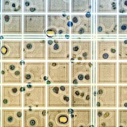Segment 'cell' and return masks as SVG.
<instances>
[{"label":"cell","mask_w":127,"mask_h":127,"mask_svg":"<svg viewBox=\"0 0 127 127\" xmlns=\"http://www.w3.org/2000/svg\"><path fill=\"white\" fill-rule=\"evenodd\" d=\"M24 61H45L47 59V41L36 38L23 40Z\"/></svg>","instance_id":"cell-1"},{"label":"cell","mask_w":127,"mask_h":127,"mask_svg":"<svg viewBox=\"0 0 127 127\" xmlns=\"http://www.w3.org/2000/svg\"><path fill=\"white\" fill-rule=\"evenodd\" d=\"M47 31L46 14H24L23 15V34L42 35Z\"/></svg>","instance_id":"cell-2"},{"label":"cell","mask_w":127,"mask_h":127,"mask_svg":"<svg viewBox=\"0 0 127 127\" xmlns=\"http://www.w3.org/2000/svg\"><path fill=\"white\" fill-rule=\"evenodd\" d=\"M1 61H21L23 59V40L4 38L0 40Z\"/></svg>","instance_id":"cell-3"},{"label":"cell","mask_w":127,"mask_h":127,"mask_svg":"<svg viewBox=\"0 0 127 127\" xmlns=\"http://www.w3.org/2000/svg\"><path fill=\"white\" fill-rule=\"evenodd\" d=\"M23 15L22 13H1V34L3 35L22 34Z\"/></svg>","instance_id":"cell-4"},{"label":"cell","mask_w":127,"mask_h":127,"mask_svg":"<svg viewBox=\"0 0 127 127\" xmlns=\"http://www.w3.org/2000/svg\"><path fill=\"white\" fill-rule=\"evenodd\" d=\"M97 106L100 108L117 107L118 86L101 84L97 86Z\"/></svg>","instance_id":"cell-5"},{"label":"cell","mask_w":127,"mask_h":127,"mask_svg":"<svg viewBox=\"0 0 127 127\" xmlns=\"http://www.w3.org/2000/svg\"><path fill=\"white\" fill-rule=\"evenodd\" d=\"M97 125L103 127H118V109L115 108H101L97 112Z\"/></svg>","instance_id":"cell-6"},{"label":"cell","mask_w":127,"mask_h":127,"mask_svg":"<svg viewBox=\"0 0 127 127\" xmlns=\"http://www.w3.org/2000/svg\"><path fill=\"white\" fill-rule=\"evenodd\" d=\"M105 69L97 80L99 84L118 83V61H107Z\"/></svg>","instance_id":"cell-7"},{"label":"cell","mask_w":127,"mask_h":127,"mask_svg":"<svg viewBox=\"0 0 127 127\" xmlns=\"http://www.w3.org/2000/svg\"><path fill=\"white\" fill-rule=\"evenodd\" d=\"M24 14H46L47 0H23Z\"/></svg>","instance_id":"cell-8"},{"label":"cell","mask_w":127,"mask_h":127,"mask_svg":"<svg viewBox=\"0 0 127 127\" xmlns=\"http://www.w3.org/2000/svg\"><path fill=\"white\" fill-rule=\"evenodd\" d=\"M23 0H1V13H22Z\"/></svg>","instance_id":"cell-9"},{"label":"cell","mask_w":127,"mask_h":127,"mask_svg":"<svg viewBox=\"0 0 127 127\" xmlns=\"http://www.w3.org/2000/svg\"><path fill=\"white\" fill-rule=\"evenodd\" d=\"M117 107L127 108V84L118 85Z\"/></svg>","instance_id":"cell-10"},{"label":"cell","mask_w":127,"mask_h":127,"mask_svg":"<svg viewBox=\"0 0 127 127\" xmlns=\"http://www.w3.org/2000/svg\"><path fill=\"white\" fill-rule=\"evenodd\" d=\"M118 84H127V61H118Z\"/></svg>","instance_id":"cell-11"},{"label":"cell","mask_w":127,"mask_h":127,"mask_svg":"<svg viewBox=\"0 0 127 127\" xmlns=\"http://www.w3.org/2000/svg\"><path fill=\"white\" fill-rule=\"evenodd\" d=\"M118 40V61H127V37Z\"/></svg>","instance_id":"cell-12"},{"label":"cell","mask_w":127,"mask_h":127,"mask_svg":"<svg viewBox=\"0 0 127 127\" xmlns=\"http://www.w3.org/2000/svg\"><path fill=\"white\" fill-rule=\"evenodd\" d=\"M118 35L127 36V15H120L118 21Z\"/></svg>","instance_id":"cell-13"},{"label":"cell","mask_w":127,"mask_h":127,"mask_svg":"<svg viewBox=\"0 0 127 127\" xmlns=\"http://www.w3.org/2000/svg\"><path fill=\"white\" fill-rule=\"evenodd\" d=\"M118 127H127V108L118 109Z\"/></svg>","instance_id":"cell-14"},{"label":"cell","mask_w":127,"mask_h":127,"mask_svg":"<svg viewBox=\"0 0 127 127\" xmlns=\"http://www.w3.org/2000/svg\"><path fill=\"white\" fill-rule=\"evenodd\" d=\"M118 7L120 13H127V0H119Z\"/></svg>","instance_id":"cell-15"},{"label":"cell","mask_w":127,"mask_h":127,"mask_svg":"<svg viewBox=\"0 0 127 127\" xmlns=\"http://www.w3.org/2000/svg\"><path fill=\"white\" fill-rule=\"evenodd\" d=\"M53 92L56 94H58L59 91V88L58 87H55L53 89Z\"/></svg>","instance_id":"cell-16"},{"label":"cell","mask_w":127,"mask_h":127,"mask_svg":"<svg viewBox=\"0 0 127 127\" xmlns=\"http://www.w3.org/2000/svg\"><path fill=\"white\" fill-rule=\"evenodd\" d=\"M53 48L55 50H57L59 48V45L57 44H55L53 46Z\"/></svg>","instance_id":"cell-17"},{"label":"cell","mask_w":127,"mask_h":127,"mask_svg":"<svg viewBox=\"0 0 127 127\" xmlns=\"http://www.w3.org/2000/svg\"><path fill=\"white\" fill-rule=\"evenodd\" d=\"M78 78L79 80H82L84 78L83 75L82 74H80L78 76Z\"/></svg>","instance_id":"cell-18"},{"label":"cell","mask_w":127,"mask_h":127,"mask_svg":"<svg viewBox=\"0 0 127 127\" xmlns=\"http://www.w3.org/2000/svg\"><path fill=\"white\" fill-rule=\"evenodd\" d=\"M25 77L26 79H29L31 78V76L30 74H26L25 75Z\"/></svg>","instance_id":"cell-19"},{"label":"cell","mask_w":127,"mask_h":127,"mask_svg":"<svg viewBox=\"0 0 127 127\" xmlns=\"http://www.w3.org/2000/svg\"><path fill=\"white\" fill-rule=\"evenodd\" d=\"M84 32V29L82 28H81L80 29V30L78 32L80 34H82Z\"/></svg>","instance_id":"cell-20"},{"label":"cell","mask_w":127,"mask_h":127,"mask_svg":"<svg viewBox=\"0 0 127 127\" xmlns=\"http://www.w3.org/2000/svg\"><path fill=\"white\" fill-rule=\"evenodd\" d=\"M64 100L66 102H68L69 100V98L66 96H65L64 97Z\"/></svg>","instance_id":"cell-21"},{"label":"cell","mask_w":127,"mask_h":127,"mask_svg":"<svg viewBox=\"0 0 127 127\" xmlns=\"http://www.w3.org/2000/svg\"><path fill=\"white\" fill-rule=\"evenodd\" d=\"M30 124L31 125H33L35 124V122L33 120H32L30 121Z\"/></svg>","instance_id":"cell-22"},{"label":"cell","mask_w":127,"mask_h":127,"mask_svg":"<svg viewBox=\"0 0 127 127\" xmlns=\"http://www.w3.org/2000/svg\"><path fill=\"white\" fill-rule=\"evenodd\" d=\"M72 20L73 22L75 23L77 22L78 21L77 18L75 17H74L73 18Z\"/></svg>","instance_id":"cell-23"},{"label":"cell","mask_w":127,"mask_h":127,"mask_svg":"<svg viewBox=\"0 0 127 127\" xmlns=\"http://www.w3.org/2000/svg\"><path fill=\"white\" fill-rule=\"evenodd\" d=\"M67 25L68 26L71 27L73 25V23L71 22H69L67 23Z\"/></svg>","instance_id":"cell-24"},{"label":"cell","mask_w":127,"mask_h":127,"mask_svg":"<svg viewBox=\"0 0 127 127\" xmlns=\"http://www.w3.org/2000/svg\"><path fill=\"white\" fill-rule=\"evenodd\" d=\"M13 120V118L11 117H9L8 118V121L10 122H12V121Z\"/></svg>","instance_id":"cell-25"},{"label":"cell","mask_w":127,"mask_h":127,"mask_svg":"<svg viewBox=\"0 0 127 127\" xmlns=\"http://www.w3.org/2000/svg\"><path fill=\"white\" fill-rule=\"evenodd\" d=\"M22 113L20 112H18L17 114V116L19 117H20L22 116Z\"/></svg>","instance_id":"cell-26"},{"label":"cell","mask_w":127,"mask_h":127,"mask_svg":"<svg viewBox=\"0 0 127 127\" xmlns=\"http://www.w3.org/2000/svg\"><path fill=\"white\" fill-rule=\"evenodd\" d=\"M85 79L87 80H88L89 79V76L88 74L86 75L85 76Z\"/></svg>","instance_id":"cell-27"},{"label":"cell","mask_w":127,"mask_h":127,"mask_svg":"<svg viewBox=\"0 0 127 127\" xmlns=\"http://www.w3.org/2000/svg\"><path fill=\"white\" fill-rule=\"evenodd\" d=\"M60 89L61 90L63 91H64L65 90V87L63 86H62L60 88Z\"/></svg>","instance_id":"cell-28"},{"label":"cell","mask_w":127,"mask_h":127,"mask_svg":"<svg viewBox=\"0 0 127 127\" xmlns=\"http://www.w3.org/2000/svg\"><path fill=\"white\" fill-rule=\"evenodd\" d=\"M73 110L71 109H69L68 110V112L70 113H73Z\"/></svg>","instance_id":"cell-29"},{"label":"cell","mask_w":127,"mask_h":127,"mask_svg":"<svg viewBox=\"0 0 127 127\" xmlns=\"http://www.w3.org/2000/svg\"><path fill=\"white\" fill-rule=\"evenodd\" d=\"M86 16L87 17L89 18L91 16V15L89 12H87V14H86Z\"/></svg>","instance_id":"cell-30"},{"label":"cell","mask_w":127,"mask_h":127,"mask_svg":"<svg viewBox=\"0 0 127 127\" xmlns=\"http://www.w3.org/2000/svg\"><path fill=\"white\" fill-rule=\"evenodd\" d=\"M73 50L75 51H77L78 49V48L77 46H76L73 48Z\"/></svg>","instance_id":"cell-31"},{"label":"cell","mask_w":127,"mask_h":127,"mask_svg":"<svg viewBox=\"0 0 127 127\" xmlns=\"http://www.w3.org/2000/svg\"><path fill=\"white\" fill-rule=\"evenodd\" d=\"M73 83L74 84H77L78 83V82L77 79L74 80L73 81Z\"/></svg>","instance_id":"cell-32"},{"label":"cell","mask_w":127,"mask_h":127,"mask_svg":"<svg viewBox=\"0 0 127 127\" xmlns=\"http://www.w3.org/2000/svg\"><path fill=\"white\" fill-rule=\"evenodd\" d=\"M12 91L13 93H15L17 91V89L16 88H14L12 89Z\"/></svg>","instance_id":"cell-33"},{"label":"cell","mask_w":127,"mask_h":127,"mask_svg":"<svg viewBox=\"0 0 127 127\" xmlns=\"http://www.w3.org/2000/svg\"><path fill=\"white\" fill-rule=\"evenodd\" d=\"M98 30L99 32H101L102 31V28L100 27H99L98 28Z\"/></svg>","instance_id":"cell-34"},{"label":"cell","mask_w":127,"mask_h":127,"mask_svg":"<svg viewBox=\"0 0 127 127\" xmlns=\"http://www.w3.org/2000/svg\"><path fill=\"white\" fill-rule=\"evenodd\" d=\"M25 90V88L24 87H22L20 89V90L21 91H24Z\"/></svg>","instance_id":"cell-35"},{"label":"cell","mask_w":127,"mask_h":127,"mask_svg":"<svg viewBox=\"0 0 127 127\" xmlns=\"http://www.w3.org/2000/svg\"><path fill=\"white\" fill-rule=\"evenodd\" d=\"M87 54L86 52H85V53H83V56L84 57H86L87 56Z\"/></svg>","instance_id":"cell-36"},{"label":"cell","mask_w":127,"mask_h":127,"mask_svg":"<svg viewBox=\"0 0 127 127\" xmlns=\"http://www.w3.org/2000/svg\"><path fill=\"white\" fill-rule=\"evenodd\" d=\"M3 102L4 104H6L7 102V100L6 99H5L3 101Z\"/></svg>","instance_id":"cell-37"},{"label":"cell","mask_w":127,"mask_h":127,"mask_svg":"<svg viewBox=\"0 0 127 127\" xmlns=\"http://www.w3.org/2000/svg\"><path fill=\"white\" fill-rule=\"evenodd\" d=\"M49 125L50 127H52L53 126V124L51 122H50L49 123Z\"/></svg>","instance_id":"cell-38"},{"label":"cell","mask_w":127,"mask_h":127,"mask_svg":"<svg viewBox=\"0 0 127 127\" xmlns=\"http://www.w3.org/2000/svg\"><path fill=\"white\" fill-rule=\"evenodd\" d=\"M47 77L45 76L44 77V80H47Z\"/></svg>","instance_id":"cell-39"},{"label":"cell","mask_w":127,"mask_h":127,"mask_svg":"<svg viewBox=\"0 0 127 127\" xmlns=\"http://www.w3.org/2000/svg\"><path fill=\"white\" fill-rule=\"evenodd\" d=\"M62 32V30H60L58 32L59 34H61Z\"/></svg>","instance_id":"cell-40"},{"label":"cell","mask_w":127,"mask_h":127,"mask_svg":"<svg viewBox=\"0 0 127 127\" xmlns=\"http://www.w3.org/2000/svg\"><path fill=\"white\" fill-rule=\"evenodd\" d=\"M27 86L29 88H31L32 87V86L30 85H27Z\"/></svg>","instance_id":"cell-41"},{"label":"cell","mask_w":127,"mask_h":127,"mask_svg":"<svg viewBox=\"0 0 127 127\" xmlns=\"http://www.w3.org/2000/svg\"><path fill=\"white\" fill-rule=\"evenodd\" d=\"M47 84H49L50 83V82L49 81H48L47 82Z\"/></svg>","instance_id":"cell-42"},{"label":"cell","mask_w":127,"mask_h":127,"mask_svg":"<svg viewBox=\"0 0 127 127\" xmlns=\"http://www.w3.org/2000/svg\"><path fill=\"white\" fill-rule=\"evenodd\" d=\"M43 112L44 113V115H45V111H43Z\"/></svg>","instance_id":"cell-43"},{"label":"cell","mask_w":127,"mask_h":127,"mask_svg":"<svg viewBox=\"0 0 127 127\" xmlns=\"http://www.w3.org/2000/svg\"><path fill=\"white\" fill-rule=\"evenodd\" d=\"M78 60H81V58L79 57L78 58Z\"/></svg>","instance_id":"cell-44"}]
</instances>
